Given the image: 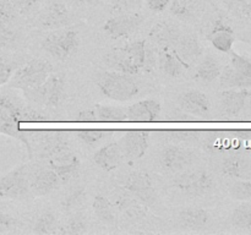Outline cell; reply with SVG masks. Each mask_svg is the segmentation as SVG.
I'll return each mask as SVG.
<instances>
[{"label": "cell", "instance_id": "277c9868", "mask_svg": "<svg viewBox=\"0 0 251 235\" xmlns=\"http://www.w3.org/2000/svg\"><path fill=\"white\" fill-rule=\"evenodd\" d=\"M78 46H80L78 33L68 26L51 31L44 37L41 43L42 49L48 55L59 61L68 60L76 53Z\"/></svg>", "mask_w": 251, "mask_h": 235}, {"label": "cell", "instance_id": "52a82bcc", "mask_svg": "<svg viewBox=\"0 0 251 235\" xmlns=\"http://www.w3.org/2000/svg\"><path fill=\"white\" fill-rule=\"evenodd\" d=\"M173 185L184 195L199 197L210 192L215 186V181L208 171L189 168L176 173L173 179Z\"/></svg>", "mask_w": 251, "mask_h": 235}, {"label": "cell", "instance_id": "d6a6232c", "mask_svg": "<svg viewBox=\"0 0 251 235\" xmlns=\"http://www.w3.org/2000/svg\"><path fill=\"white\" fill-rule=\"evenodd\" d=\"M230 222L235 228L251 230V203L245 202L238 206L232 213Z\"/></svg>", "mask_w": 251, "mask_h": 235}, {"label": "cell", "instance_id": "ee69618b", "mask_svg": "<svg viewBox=\"0 0 251 235\" xmlns=\"http://www.w3.org/2000/svg\"><path fill=\"white\" fill-rule=\"evenodd\" d=\"M171 4V0H146V5L151 11L163 12Z\"/></svg>", "mask_w": 251, "mask_h": 235}, {"label": "cell", "instance_id": "7dc6e473", "mask_svg": "<svg viewBox=\"0 0 251 235\" xmlns=\"http://www.w3.org/2000/svg\"><path fill=\"white\" fill-rule=\"evenodd\" d=\"M77 2L83 5H88V6H96L100 2V0H76Z\"/></svg>", "mask_w": 251, "mask_h": 235}, {"label": "cell", "instance_id": "cb8c5ba5", "mask_svg": "<svg viewBox=\"0 0 251 235\" xmlns=\"http://www.w3.org/2000/svg\"><path fill=\"white\" fill-rule=\"evenodd\" d=\"M248 90H225L221 93V107L228 117H239L245 105Z\"/></svg>", "mask_w": 251, "mask_h": 235}, {"label": "cell", "instance_id": "44dd1931", "mask_svg": "<svg viewBox=\"0 0 251 235\" xmlns=\"http://www.w3.org/2000/svg\"><path fill=\"white\" fill-rule=\"evenodd\" d=\"M181 33L176 26L171 22H157L150 29L149 37L161 49H172L180 38Z\"/></svg>", "mask_w": 251, "mask_h": 235}, {"label": "cell", "instance_id": "f6af8a7d", "mask_svg": "<svg viewBox=\"0 0 251 235\" xmlns=\"http://www.w3.org/2000/svg\"><path fill=\"white\" fill-rule=\"evenodd\" d=\"M10 2L14 5L15 9L17 10V12H26L29 11V10L34 6L37 0H10Z\"/></svg>", "mask_w": 251, "mask_h": 235}, {"label": "cell", "instance_id": "4316f807", "mask_svg": "<svg viewBox=\"0 0 251 235\" xmlns=\"http://www.w3.org/2000/svg\"><path fill=\"white\" fill-rule=\"evenodd\" d=\"M159 68L164 75L172 78L180 77L184 71L189 70L172 49H162L159 53Z\"/></svg>", "mask_w": 251, "mask_h": 235}, {"label": "cell", "instance_id": "8fae6325", "mask_svg": "<svg viewBox=\"0 0 251 235\" xmlns=\"http://www.w3.org/2000/svg\"><path fill=\"white\" fill-rule=\"evenodd\" d=\"M144 20V16L137 11L117 14L105 21L103 24V31L113 39L124 38L139 29Z\"/></svg>", "mask_w": 251, "mask_h": 235}, {"label": "cell", "instance_id": "60d3db41", "mask_svg": "<svg viewBox=\"0 0 251 235\" xmlns=\"http://www.w3.org/2000/svg\"><path fill=\"white\" fill-rule=\"evenodd\" d=\"M17 16V10L10 0H0V19L6 22H12Z\"/></svg>", "mask_w": 251, "mask_h": 235}, {"label": "cell", "instance_id": "7402d4cb", "mask_svg": "<svg viewBox=\"0 0 251 235\" xmlns=\"http://www.w3.org/2000/svg\"><path fill=\"white\" fill-rule=\"evenodd\" d=\"M210 222V213L203 208L188 207L178 213V223L181 228L200 230Z\"/></svg>", "mask_w": 251, "mask_h": 235}, {"label": "cell", "instance_id": "74e56055", "mask_svg": "<svg viewBox=\"0 0 251 235\" xmlns=\"http://www.w3.org/2000/svg\"><path fill=\"white\" fill-rule=\"evenodd\" d=\"M77 136L86 144L93 146V144L102 141L104 137H107L108 131H104V130H80V131H77Z\"/></svg>", "mask_w": 251, "mask_h": 235}, {"label": "cell", "instance_id": "ab89813d", "mask_svg": "<svg viewBox=\"0 0 251 235\" xmlns=\"http://www.w3.org/2000/svg\"><path fill=\"white\" fill-rule=\"evenodd\" d=\"M16 39V33L9 26V22L0 19V46H7Z\"/></svg>", "mask_w": 251, "mask_h": 235}, {"label": "cell", "instance_id": "4fadbf2b", "mask_svg": "<svg viewBox=\"0 0 251 235\" xmlns=\"http://www.w3.org/2000/svg\"><path fill=\"white\" fill-rule=\"evenodd\" d=\"M119 144L125 158L129 161H137L145 156L149 148V132L142 130L124 132Z\"/></svg>", "mask_w": 251, "mask_h": 235}, {"label": "cell", "instance_id": "5b68a950", "mask_svg": "<svg viewBox=\"0 0 251 235\" xmlns=\"http://www.w3.org/2000/svg\"><path fill=\"white\" fill-rule=\"evenodd\" d=\"M51 71L53 66L49 61L33 59L17 69L16 72L10 78L9 85L10 87L19 88L22 92H26L41 86L48 78Z\"/></svg>", "mask_w": 251, "mask_h": 235}, {"label": "cell", "instance_id": "9a60e30c", "mask_svg": "<svg viewBox=\"0 0 251 235\" xmlns=\"http://www.w3.org/2000/svg\"><path fill=\"white\" fill-rule=\"evenodd\" d=\"M222 171L230 178L249 180L251 179V152H238L226 157L222 163Z\"/></svg>", "mask_w": 251, "mask_h": 235}, {"label": "cell", "instance_id": "7a4b0ae2", "mask_svg": "<svg viewBox=\"0 0 251 235\" xmlns=\"http://www.w3.org/2000/svg\"><path fill=\"white\" fill-rule=\"evenodd\" d=\"M42 158L47 159L48 168L55 171L61 183H69L75 178L81 168L77 154L70 148L68 140H63L51 144L41 153Z\"/></svg>", "mask_w": 251, "mask_h": 235}, {"label": "cell", "instance_id": "d6986e66", "mask_svg": "<svg viewBox=\"0 0 251 235\" xmlns=\"http://www.w3.org/2000/svg\"><path fill=\"white\" fill-rule=\"evenodd\" d=\"M161 104L156 99H144L126 108V118L129 121L152 122L156 121L161 114Z\"/></svg>", "mask_w": 251, "mask_h": 235}, {"label": "cell", "instance_id": "f546056e", "mask_svg": "<svg viewBox=\"0 0 251 235\" xmlns=\"http://www.w3.org/2000/svg\"><path fill=\"white\" fill-rule=\"evenodd\" d=\"M222 72L220 63L213 56H206L196 68L195 77L202 82H213L220 77Z\"/></svg>", "mask_w": 251, "mask_h": 235}, {"label": "cell", "instance_id": "ffe728a7", "mask_svg": "<svg viewBox=\"0 0 251 235\" xmlns=\"http://www.w3.org/2000/svg\"><path fill=\"white\" fill-rule=\"evenodd\" d=\"M124 158L119 142L107 143L93 154V162L104 171L115 170L123 163Z\"/></svg>", "mask_w": 251, "mask_h": 235}, {"label": "cell", "instance_id": "5bb4252c", "mask_svg": "<svg viewBox=\"0 0 251 235\" xmlns=\"http://www.w3.org/2000/svg\"><path fill=\"white\" fill-rule=\"evenodd\" d=\"M60 184V178L50 168H42L33 173H29V188L33 196L42 197L49 195L59 188Z\"/></svg>", "mask_w": 251, "mask_h": 235}, {"label": "cell", "instance_id": "30bf717a", "mask_svg": "<svg viewBox=\"0 0 251 235\" xmlns=\"http://www.w3.org/2000/svg\"><path fill=\"white\" fill-rule=\"evenodd\" d=\"M122 185L127 192L131 193L146 207H152L158 200L152 178L146 171H131L125 176Z\"/></svg>", "mask_w": 251, "mask_h": 235}, {"label": "cell", "instance_id": "b9f144b4", "mask_svg": "<svg viewBox=\"0 0 251 235\" xmlns=\"http://www.w3.org/2000/svg\"><path fill=\"white\" fill-rule=\"evenodd\" d=\"M15 64L11 61H7L5 59L0 58V86H4L7 83L14 75Z\"/></svg>", "mask_w": 251, "mask_h": 235}, {"label": "cell", "instance_id": "8d00e7d4", "mask_svg": "<svg viewBox=\"0 0 251 235\" xmlns=\"http://www.w3.org/2000/svg\"><path fill=\"white\" fill-rule=\"evenodd\" d=\"M229 193L235 200H251V183L248 180L237 181L229 188Z\"/></svg>", "mask_w": 251, "mask_h": 235}, {"label": "cell", "instance_id": "603a6c76", "mask_svg": "<svg viewBox=\"0 0 251 235\" xmlns=\"http://www.w3.org/2000/svg\"><path fill=\"white\" fill-rule=\"evenodd\" d=\"M118 210L130 222H140L147 215V207L140 202L136 197L129 195H122L117 200Z\"/></svg>", "mask_w": 251, "mask_h": 235}, {"label": "cell", "instance_id": "7c38bea8", "mask_svg": "<svg viewBox=\"0 0 251 235\" xmlns=\"http://www.w3.org/2000/svg\"><path fill=\"white\" fill-rule=\"evenodd\" d=\"M159 159L164 169L172 173H179L191 168L198 162L199 156L193 149L168 146L162 151Z\"/></svg>", "mask_w": 251, "mask_h": 235}, {"label": "cell", "instance_id": "9c48e42d", "mask_svg": "<svg viewBox=\"0 0 251 235\" xmlns=\"http://www.w3.org/2000/svg\"><path fill=\"white\" fill-rule=\"evenodd\" d=\"M22 112L24 108L19 107L10 98L0 95V134L20 140L29 148L26 132L20 129V125L22 124Z\"/></svg>", "mask_w": 251, "mask_h": 235}, {"label": "cell", "instance_id": "1f68e13d", "mask_svg": "<svg viewBox=\"0 0 251 235\" xmlns=\"http://www.w3.org/2000/svg\"><path fill=\"white\" fill-rule=\"evenodd\" d=\"M96 114V121H108V122H120L126 121V112L120 107L113 105H96L93 107Z\"/></svg>", "mask_w": 251, "mask_h": 235}, {"label": "cell", "instance_id": "83f0119b", "mask_svg": "<svg viewBox=\"0 0 251 235\" xmlns=\"http://www.w3.org/2000/svg\"><path fill=\"white\" fill-rule=\"evenodd\" d=\"M218 78H220L221 87L225 88V90H235V88L248 90L251 87L250 77L242 75L235 69L229 68V66L223 69Z\"/></svg>", "mask_w": 251, "mask_h": 235}, {"label": "cell", "instance_id": "f35d334b", "mask_svg": "<svg viewBox=\"0 0 251 235\" xmlns=\"http://www.w3.org/2000/svg\"><path fill=\"white\" fill-rule=\"evenodd\" d=\"M232 68L235 69L238 72H240L242 75L247 76V77L251 78V61L248 60L244 56L239 55L237 53H232Z\"/></svg>", "mask_w": 251, "mask_h": 235}, {"label": "cell", "instance_id": "3957f363", "mask_svg": "<svg viewBox=\"0 0 251 235\" xmlns=\"http://www.w3.org/2000/svg\"><path fill=\"white\" fill-rule=\"evenodd\" d=\"M102 94L113 100L126 102L139 94V85L127 73L119 71H104L95 80Z\"/></svg>", "mask_w": 251, "mask_h": 235}, {"label": "cell", "instance_id": "bcb514c9", "mask_svg": "<svg viewBox=\"0 0 251 235\" xmlns=\"http://www.w3.org/2000/svg\"><path fill=\"white\" fill-rule=\"evenodd\" d=\"M76 120H78V121H82V122L96 121L95 109H93V108H90V109L81 110V112H78L77 115H76Z\"/></svg>", "mask_w": 251, "mask_h": 235}, {"label": "cell", "instance_id": "484cf974", "mask_svg": "<svg viewBox=\"0 0 251 235\" xmlns=\"http://www.w3.org/2000/svg\"><path fill=\"white\" fill-rule=\"evenodd\" d=\"M234 33L229 26H227L223 22L217 21L213 28L211 29L208 34V41L211 42L213 47L217 50L223 53H229L232 51L233 44H234Z\"/></svg>", "mask_w": 251, "mask_h": 235}, {"label": "cell", "instance_id": "e575fe53", "mask_svg": "<svg viewBox=\"0 0 251 235\" xmlns=\"http://www.w3.org/2000/svg\"><path fill=\"white\" fill-rule=\"evenodd\" d=\"M109 6L115 14L135 12L142 6V0H109Z\"/></svg>", "mask_w": 251, "mask_h": 235}, {"label": "cell", "instance_id": "7bdbcfd3", "mask_svg": "<svg viewBox=\"0 0 251 235\" xmlns=\"http://www.w3.org/2000/svg\"><path fill=\"white\" fill-rule=\"evenodd\" d=\"M17 224H19V222L12 215L0 212V234L11 232L12 229L17 227Z\"/></svg>", "mask_w": 251, "mask_h": 235}, {"label": "cell", "instance_id": "2e32d148", "mask_svg": "<svg viewBox=\"0 0 251 235\" xmlns=\"http://www.w3.org/2000/svg\"><path fill=\"white\" fill-rule=\"evenodd\" d=\"M172 50L188 69H190V66L202 55V47L193 34H181Z\"/></svg>", "mask_w": 251, "mask_h": 235}, {"label": "cell", "instance_id": "4dcf8cb0", "mask_svg": "<svg viewBox=\"0 0 251 235\" xmlns=\"http://www.w3.org/2000/svg\"><path fill=\"white\" fill-rule=\"evenodd\" d=\"M59 229H60V223H59L55 213L51 211L42 212L33 224V233L39 235L58 234Z\"/></svg>", "mask_w": 251, "mask_h": 235}, {"label": "cell", "instance_id": "8992f818", "mask_svg": "<svg viewBox=\"0 0 251 235\" xmlns=\"http://www.w3.org/2000/svg\"><path fill=\"white\" fill-rule=\"evenodd\" d=\"M26 99L46 108H56L65 95V77L60 73H50L37 88L24 92Z\"/></svg>", "mask_w": 251, "mask_h": 235}, {"label": "cell", "instance_id": "ba28073f", "mask_svg": "<svg viewBox=\"0 0 251 235\" xmlns=\"http://www.w3.org/2000/svg\"><path fill=\"white\" fill-rule=\"evenodd\" d=\"M29 170L27 164L16 166L0 178V197L9 200H25L31 196Z\"/></svg>", "mask_w": 251, "mask_h": 235}, {"label": "cell", "instance_id": "d590c367", "mask_svg": "<svg viewBox=\"0 0 251 235\" xmlns=\"http://www.w3.org/2000/svg\"><path fill=\"white\" fill-rule=\"evenodd\" d=\"M86 198V190L83 188H77L75 190L71 191L68 196H65V198L61 202V206L65 211H71L75 210V208L80 207L83 203Z\"/></svg>", "mask_w": 251, "mask_h": 235}, {"label": "cell", "instance_id": "e0dca14e", "mask_svg": "<svg viewBox=\"0 0 251 235\" xmlns=\"http://www.w3.org/2000/svg\"><path fill=\"white\" fill-rule=\"evenodd\" d=\"M178 103L184 112L195 117H206L210 113V99L201 91L190 90L181 93L178 98Z\"/></svg>", "mask_w": 251, "mask_h": 235}, {"label": "cell", "instance_id": "6da1fadb", "mask_svg": "<svg viewBox=\"0 0 251 235\" xmlns=\"http://www.w3.org/2000/svg\"><path fill=\"white\" fill-rule=\"evenodd\" d=\"M146 54V41L140 39L112 48L103 56V63L108 69L114 71L127 73V75H136L140 71L145 70Z\"/></svg>", "mask_w": 251, "mask_h": 235}, {"label": "cell", "instance_id": "d4e9b609", "mask_svg": "<svg viewBox=\"0 0 251 235\" xmlns=\"http://www.w3.org/2000/svg\"><path fill=\"white\" fill-rule=\"evenodd\" d=\"M205 4L202 0H173L171 12L184 21H195L202 14Z\"/></svg>", "mask_w": 251, "mask_h": 235}, {"label": "cell", "instance_id": "ac0fdd59", "mask_svg": "<svg viewBox=\"0 0 251 235\" xmlns=\"http://www.w3.org/2000/svg\"><path fill=\"white\" fill-rule=\"evenodd\" d=\"M70 22L69 10L63 2H53L43 10L38 20L39 27L43 29H59L66 27Z\"/></svg>", "mask_w": 251, "mask_h": 235}, {"label": "cell", "instance_id": "836d02e7", "mask_svg": "<svg viewBox=\"0 0 251 235\" xmlns=\"http://www.w3.org/2000/svg\"><path fill=\"white\" fill-rule=\"evenodd\" d=\"M87 232V220L81 214H76L71 217L64 225H60L58 234L66 235H76L83 234Z\"/></svg>", "mask_w": 251, "mask_h": 235}, {"label": "cell", "instance_id": "f1b7e54d", "mask_svg": "<svg viewBox=\"0 0 251 235\" xmlns=\"http://www.w3.org/2000/svg\"><path fill=\"white\" fill-rule=\"evenodd\" d=\"M93 212H95L96 217L107 225H114L117 224V213H115L114 205L108 200L105 196L97 195L93 198L92 203Z\"/></svg>", "mask_w": 251, "mask_h": 235}]
</instances>
